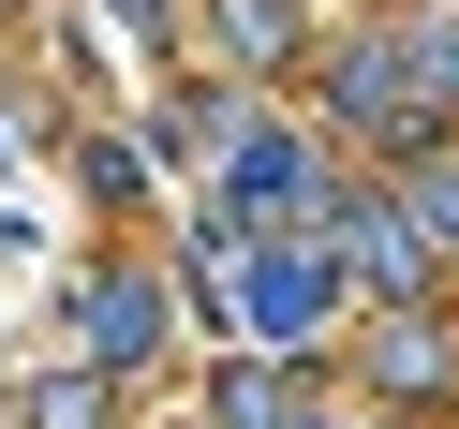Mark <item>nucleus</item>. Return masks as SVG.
<instances>
[{"instance_id":"nucleus-2","label":"nucleus","mask_w":459,"mask_h":429,"mask_svg":"<svg viewBox=\"0 0 459 429\" xmlns=\"http://www.w3.org/2000/svg\"><path fill=\"white\" fill-rule=\"evenodd\" d=\"M74 311L104 326V340H90L104 370H134V356H149V326H163V296H149V281H104V296H74Z\"/></svg>"},{"instance_id":"nucleus-1","label":"nucleus","mask_w":459,"mask_h":429,"mask_svg":"<svg viewBox=\"0 0 459 429\" xmlns=\"http://www.w3.org/2000/svg\"><path fill=\"white\" fill-rule=\"evenodd\" d=\"M311 311H326V267H311V252H267V267H252V326H267V340H297Z\"/></svg>"}]
</instances>
